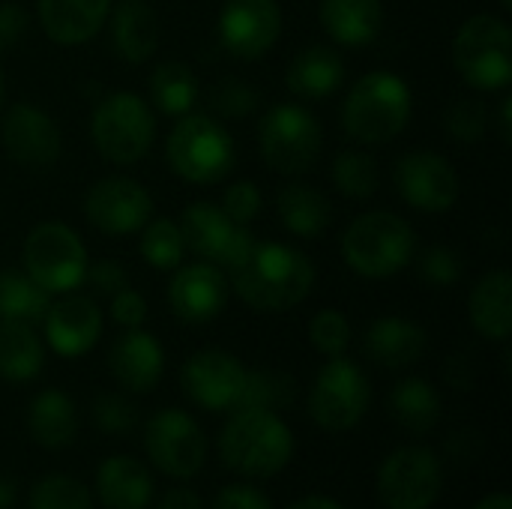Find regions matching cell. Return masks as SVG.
<instances>
[{"instance_id": "2e32d148", "label": "cell", "mask_w": 512, "mask_h": 509, "mask_svg": "<svg viewBox=\"0 0 512 509\" xmlns=\"http://www.w3.org/2000/svg\"><path fill=\"white\" fill-rule=\"evenodd\" d=\"M246 372L249 369L234 354L222 348H204V351H195L183 363L180 384H183V393L192 399V405L210 414H222V411L237 408L243 396Z\"/></svg>"}, {"instance_id": "f907efd6", "label": "cell", "mask_w": 512, "mask_h": 509, "mask_svg": "<svg viewBox=\"0 0 512 509\" xmlns=\"http://www.w3.org/2000/svg\"><path fill=\"white\" fill-rule=\"evenodd\" d=\"M498 129H501V144L510 147L512 144V99L504 96L501 99V111H498Z\"/></svg>"}, {"instance_id": "f5cc1de1", "label": "cell", "mask_w": 512, "mask_h": 509, "mask_svg": "<svg viewBox=\"0 0 512 509\" xmlns=\"http://www.w3.org/2000/svg\"><path fill=\"white\" fill-rule=\"evenodd\" d=\"M474 509H512V501L507 492H492V495H486L483 501H477Z\"/></svg>"}, {"instance_id": "603a6c76", "label": "cell", "mask_w": 512, "mask_h": 509, "mask_svg": "<svg viewBox=\"0 0 512 509\" xmlns=\"http://www.w3.org/2000/svg\"><path fill=\"white\" fill-rule=\"evenodd\" d=\"M111 0H39L36 15L45 36L57 45H84L108 21Z\"/></svg>"}, {"instance_id": "c3c4849f", "label": "cell", "mask_w": 512, "mask_h": 509, "mask_svg": "<svg viewBox=\"0 0 512 509\" xmlns=\"http://www.w3.org/2000/svg\"><path fill=\"white\" fill-rule=\"evenodd\" d=\"M30 27V15L21 3H12V0H3L0 3V51H9L15 48L24 33Z\"/></svg>"}, {"instance_id": "816d5d0a", "label": "cell", "mask_w": 512, "mask_h": 509, "mask_svg": "<svg viewBox=\"0 0 512 509\" xmlns=\"http://www.w3.org/2000/svg\"><path fill=\"white\" fill-rule=\"evenodd\" d=\"M288 509H345V507H342L339 501L327 498V495H309V498H303V501L291 504Z\"/></svg>"}, {"instance_id": "7c38bea8", "label": "cell", "mask_w": 512, "mask_h": 509, "mask_svg": "<svg viewBox=\"0 0 512 509\" xmlns=\"http://www.w3.org/2000/svg\"><path fill=\"white\" fill-rule=\"evenodd\" d=\"M144 450L156 471L174 480H192L207 462V438L195 417L177 408H162L147 420Z\"/></svg>"}, {"instance_id": "d6a6232c", "label": "cell", "mask_w": 512, "mask_h": 509, "mask_svg": "<svg viewBox=\"0 0 512 509\" xmlns=\"http://www.w3.org/2000/svg\"><path fill=\"white\" fill-rule=\"evenodd\" d=\"M147 93H150V102L165 117H183L195 108L201 87H198V75L192 72V66L180 60H165L147 78Z\"/></svg>"}, {"instance_id": "bcb514c9", "label": "cell", "mask_w": 512, "mask_h": 509, "mask_svg": "<svg viewBox=\"0 0 512 509\" xmlns=\"http://www.w3.org/2000/svg\"><path fill=\"white\" fill-rule=\"evenodd\" d=\"M84 282H87L96 294L111 297V294H117L120 288L129 285V276H126V267H123L120 261H114V258H99V261L87 264Z\"/></svg>"}, {"instance_id": "52a82bcc", "label": "cell", "mask_w": 512, "mask_h": 509, "mask_svg": "<svg viewBox=\"0 0 512 509\" xmlns=\"http://www.w3.org/2000/svg\"><path fill=\"white\" fill-rule=\"evenodd\" d=\"M324 147V129L318 117L297 105V102H279L273 105L261 123H258V150L267 168H273L282 177H300L309 174Z\"/></svg>"}, {"instance_id": "4316f807", "label": "cell", "mask_w": 512, "mask_h": 509, "mask_svg": "<svg viewBox=\"0 0 512 509\" xmlns=\"http://www.w3.org/2000/svg\"><path fill=\"white\" fill-rule=\"evenodd\" d=\"M96 498L105 509H147L153 501V477L132 456H111L96 471Z\"/></svg>"}, {"instance_id": "d6986e66", "label": "cell", "mask_w": 512, "mask_h": 509, "mask_svg": "<svg viewBox=\"0 0 512 509\" xmlns=\"http://www.w3.org/2000/svg\"><path fill=\"white\" fill-rule=\"evenodd\" d=\"M228 279L225 270L207 261H195L171 270L168 306L183 324H210L228 306Z\"/></svg>"}, {"instance_id": "9c48e42d", "label": "cell", "mask_w": 512, "mask_h": 509, "mask_svg": "<svg viewBox=\"0 0 512 509\" xmlns=\"http://www.w3.org/2000/svg\"><path fill=\"white\" fill-rule=\"evenodd\" d=\"M372 405V384L366 372L342 357H330L327 366L315 375L309 390V417L318 429L342 435L363 423Z\"/></svg>"}, {"instance_id": "ee69618b", "label": "cell", "mask_w": 512, "mask_h": 509, "mask_svg": "<svg viewBox=\"0 0 512 509\" xmlns=\"http://www.w3.org/2000/svg\"><path fill=\"white\" fill-rule=\"evenodd\" d=\"M420 276L429 285H438V288L456 285L462 279V261H459V255L450 246L435 243V246H429L420 255Z\"/></svg>"}, {"instance_id": "d590c367", "label": "cell", "mask_w": 512, "mask_h": 509, "mask_svg": "<svg viewBox=\"0 0 512 509\" xmlns=\"http://www.w3.org/2000/svg\"><path fill=\"white\" fill-rule=\"evenodd\" d=\"M141 258L162 270V273H171L174 267H180L183 255H186V243H183V234H180V225L168 216H159V219H150L144 228H141Z\"/></svg>"}, {"instance_id": "5b68a950", "label": "cell", "mask_w": 512, "mask_h": 509, "mask_svg": "<svg viewBox=\"0 0 512 509\" xmlns=\"http://www.w3.org/2000/svg\"><path fill=\"white\" fill-rule=\"evenodd\" d=\"M165 159L180 180L195 186H213L231 174L237 162V147L219 117L189 111L171 126L165 141Z\"/></svg>"}, {"instance_id": "7a4b0ae2", "label": "cell", "mask_w": 512, "mask_h": 509, "mask_svg": "<svg viewBox=\"0 0 512 509\" xmlns=\"http://www.w3.org/2000/svg\"><path fill=\"white\" fill-rule=\"evenodd\" d=\"M294 432L276 411L240 408L219 432L222 462L249 480H267L285 471L294 459Z\"/></svg>"}, {"instance_id": "83f0119b", "label": "cell", "mask_w": 512, "mask_h": 509, "mask_svg": "<svg viewBox=\"0 0 512 509\" xmlns=\"http://www.w3.org/2000/svg\"><path fill=\"white\" fill-rule=\"evenodd\" d=\"M468 315L474 330L489 342H507L512 333V276L510 270L498 267L486 273L471 297H468Z\"/></svg>"}, {"instance_id": "7dc6e473", "label": "cell", "mask_w": 512, "mask_h": 509, "mask_svg": "<svg viewBox=\"0 0 512 509\" xmlns=\"http://www.w3.org/2000/svg\"><path fill=\"white\" fill-rule=\"evenodd\" d=\"M210 509H273V504H270V498L258 486L234 483V486L219 489V495L213 498V507Z\"/></svg>"}, {"instance_id": "f35d334b", "label": "cell", "mask_w": 512, "mask_h": 509, "mask_svg": "<svg viewBox=\"0 0 512 509\" xmlns=\"http://www.w3.org/2000/svg\"><path fill=\"white\" fill-rule=\"evenodd\" d=\"M444 129L459 144H480L489 129V108L474 96H459L444 111Z\"/></svg>"}, {"instance_id": "8fae6325", "label": "cell", "mask_w": 512, "mask_h": 509, "mask_svg": "<svg viewBox=\"0 0 512 509\" xmlns=\"http://www.w3.org/2000/svg\"><path fill=\"white\" fill-rule=\"evenodd\" d=\"M378 501L384 509H432L444 492V468L426 447H402L378 468Z\"/></svg>"}, {"instance_id": "e0dca14e", "label": "cell", "mask_w": 512, "mask_h": 509, "mask_svg": "<svg viewBox=\"0 0 512 509\" xmlns=\"http://www.w3.org/2000/svg\"><path fill=\"white\" fill-rule=\"evenodd\" d=\"M219 45L237 60L264 57L282 36L279 0H228L219 9Z\"/></svg>"}, {"instance_id": "ab89813d", "label": "cell", "mask_w": 512, "mask_h": 509, "mask_svg": "<svg viewBox=\"0 0 512 509\" xmlns=\"http://www.w3.org/2000/svg\"><path fill=\"white\" fill-rule=\"evenodd\" d=\"M309 342L318 354L330 357H342L348 342H351V324L339 309H321L312 315L309 321Z\"/></svg>"}, {"instance_id": "484cf974", "label": "cell", "mask_w": 512, "mask_h": 509, "mask_svg": "<svg viewBox=\"0 0 512 509\" xmlns=\"http://www.w3.org/2000/svg\"><path fill=\"white\" fill-rule=\"evenodd\" d=\"M111 45L120 60L138 66L153 57L159 45V15L147 0L111 3Z\"/></svg>"}, {"instance_id": "f6af8a7d", "label": "cell", "mask_w": 512, "mask_h": 509, "mask_svg": "<svg viewBox=\"0 0 512 509\" xmlns=\"http://www.w3.org/2000/svg\"><path fill=\"white\" fill-rule=\"evenodd\" d=\"M108 300H111V303H108V312H111L114 324L132 330V327H141V324L147 321V300H144L141 291H135V288L126 285V288H120L117 294H111Z\"/></svg>"}, {"instance_id": "f1b7e54d", "label": "cell", "mask_w": 512, "mask_h": 509, "mask_svg": "<svg viewBox=\"0 0 512 509\" xmlns=\"http://www.w3.org/2000/svg\"><path fill=\"white\" fill-rule=\"evenodd\" d=\"M27 432L48 453L66 450L78 435V411L69 393L42 390L27 408Z\"/></svg>"}, {"instance_id": "f546056e", "label": "cell", "mask_w": 512, "mask_h": 509, "mask_svg": "<svg viewBox=\"0 0 512 509\" xmlns=\"http://www.w3.org/2000/svg\"><path fill=\"white\" fill-rule=\"evenodd\" d=\"M276 213H279L285 231H291L294 237H303V240L321 237L333 222L330 198L309 183H288L276 198Z\"/></svg>"}, {"instance_id": "8d00e7d4", "label": "cell", "mask_w": 512, "mask_h": 509, "mask_svg": "<svg viewBox=\"0 0 512 509\" xmlns=\"http://www.w3.org/2000/svg\"><path fill=\"white\" fill-rule=\"evenodd\" d=\"M291 399H294V381L285 372L249 369L246 384H243V396H240L234 411H240V408H264V411L279 414V408L291 405Z\"/></svg>"}, {"instance_id": "60d3db41", "label": "cell", "mask_w": 512, "mask_h": 509, "mask_svg": "<svg viewBox=\"0 0 512 509\" xmlns=\"http://www.w3.org/2000/svg\"><path fill=\"white\" fill-rule=\"evenodd\" d=\"M258 102H261L258 90L246 81H237V78L216 81L210 90V108L216 111V117L243 120L258 108Z\"/></svg>"}, {"instance_id": "e575fe53", "label": "cell", "mask_w": 512, "mask_h": 509, "mask_svg": "<svg viewBox=\"0 0 512 509\" xmlns=\"http://www.w3.org/2000/svg\"><path fill=\"white\" fill-rule=\"evenodd\" d=\"M330 177H333L336 192L351 198V201H369V198H375V192L381 186L378 162L366 150H342V153H336Z\"/></svg>"}, {"instance_id": "1f68e13d", "label": "cell", "mask_w": 512, "mask_h": 509, "mask_svg": "<svg viewBox=\"0 0 512 509\" xmlns=\"http://www.w3.org/2000/svg\"><path fill=\"white\" fill-rule=\"evenodd\" d=\"M387 408L393 420L411 432V435H426L438 426L441 420V396L426 378H402L387 399Z\"/></svg>"}, {"instance_id": "5bb4252c", "label": "cell", "mask_w": 512, "mask_h": 509, "mask_svg": "<svg viewBox=\"0 0 512 509\" xmlns=\"http://www.w3.org/2000/svg\"><path fill=\"white\" fill-rule=\"evenodd\" d=\"M180 234L189 252H195L201 261L216 264L219 270H231L255 243L252 231L246 225H237L225 216L219 204L195 201L180 216Z\"/></svg>"}, {"instance_id": "9a60e30c", "label": "cell", "mask_w": 512, "mask_h": 509, "mask_svg": "<svg viewBox=\"0 0 512 509\" xmlns=\"http://www.w3.org/2000/svg\"><path fill=\"white\" fill-rule=\"evenodd\" d=\"M84 216L96 231L126 237L153 219V198L132 177H102L84 195Z\"/></svg>"}, {"instance_id": "ffe728a7", "label": "cell", "mask_w": 512, "mask_h": 509, "mask_svg": "<svg viewBox=\"0 0 512 509\" xmlns=\"http://www.w3.org/2000/svg\"><path fill=\"white\" fill-rule=\"evenodd\" d=\"M42 324H45L48 348L66 360L90 354L102 339V309L90 297L72 291L48 306Z\"/></svg>"}, {"instance_id": "ba28073f", "label": "cell", "mask_w": 512, "mask_h": 509, "mask_svg": "<svg viewBox=\"0 0 512 509\" xmlns=\"http://www.w3.org/2000/svg\"><path fill=\"white\" fill-rule=\"evenodd\" d=\"M453 66L480 93L512 84V30L498 15H474L453 36Z\"/></svg>"}, {"instance_id": "7402d4cb", "label": "cell", "mask_w": 512, "mask_h": 509, "mask_svg": "<svg viewBox=\"0 0 512 509\" xmlns=\"http://www.w3.org/2000/svg\"><path fill=\"white\" fill-rule=\"evenodd\" d=\"M426 345H429L426 330L417 321L399 318V315L375 318L363 336V354L381 369L414 366L426 354Z\"/></svg>"}, {"instance_id": "b9f144b4", "label": "cell", "mask_w": 512, "mask_h": 509, "mask_svg": "<svg viewBox=\"0 0 512 509\" xmlns=\"http://www.w3.org/2000/svg\"><path fill=\"white\" fill-rule=\"evenodd\" d=\"M90 414H93V426L99 432H105V435H117L120 438V435H129L138 426V408L126 396H120V393L96 396Z\"/></svg>"}, {"instance_id": "277c9868", "label": "cell", "mask_w": 512, "mask_h": 509, "mask_svg": "<svg viewBox=\"0 0 512 509\" xmlns=\"http://www.w3.org/2000/svg\"><path fill=\"white\" fill-rule=\"evenodd\" d=\"M417 255V234L408 219L390 210L357 216L342 234V258L363 279H390Z\"/></svg>"}, {"instance_id": "836d02e7", "label": "cell", "mask_w": 512, "mask_h": 509, "mask_svg": "<svg viewBox=\"0 0 512 509\" xmlns=\"http://www.w3.org/2000/svg\"><path fill=\"white\" fill-rule=\"evenodd\" d=\"M48 306H51V294L42 291L27 273L18 270L0 273V321L36 324L45 318Z\"/></svg>"}, {"instance_id": "30bf717a", "label": "cell", "mask_w": 512, "mask_h": 509, "mask_svg": "<svg viewBox=\"0 0 512 509\" xmlns=\"http://www.w3.org/2000/svg\"><path fill=\"white\" fill-rule=\"evenodd\" d=\"M24 273L48 294H69L84 282L87 249L81 237L63 222H39L21 249Z\"/></svg>"}, {"instance_id": "11a10c76", "label": "cell", "mask_w": 512, "mask_h": 509, "mask_svg": "<svg viewBox=\"0 0 512 509\" xmlns=\"http://www.w3.org/2000/svg\"><path fill=\"white\" fill-rule=\"evenodd\" d=\"M3 90H6V75H3V66H0V102H3Z\"/></svg>"}, {"instance_id": "8992f818", "label": "cell", "mask_w": 512, "mask_h": 509, "mask_svg": "<svg viewBox=\"0 0 512 509\" xmlns=\"http://www.w3.org/2000/svg\"><path fill=\"white\" fill-rule=\"evenodd\" d=\"M156 138V117L147 99L129 90L108 93L90 114V141L111 165L141 162Z\"/></svg>"}, {"instance_id": "4fadbf2b", "label": "cell", "mask_w": 512, "mask_h": 509, "mask_svg": "<svg viewBox=\"0 0 512 509\" xmlns=\"http://www.w3.org/2000/svg\"><path fill=\"white\" fill-rule=\"evenodd\" d=\"M393 183L402 201L420 213H447L462 192L453 162L435 150L402 153L393 165Z\"/></svg>"}, {"instance_id": "9f6ffc18", "label": "cell", "mask_w": 512, "mask_h": 509, "mask_svg": "<svg viewBox=\"0 0 512 509\" xmlns=\"http://www.w3.org/2000/svg\"><path fill=\"white\" fill-rule=\"evenodd\" d=\"M498 3H501V9H507V12L512 9V0H498Z\"/></svg>"}, {"instance_id": "ac0fdd59", "label": "cell", "mask_w": 512, "mask_h": 509, "mask_svg": "<svg viewBox=\"0 0 512 509\" xmlns=\"http://www.w3.org/2000/svg\"><path fill=\"white\" fill-rule=\"evenodd\" d=\"M0 141L12 162L33 168V171L51 168L63 153L60 126L51 120V114H45L42 108L30 102L9 105L0 123Z\"/></svg>"}, {"instance_id": "7bdbcfd3", "label": "cell", "mask_w": 512, "mask_h": 509, "mask_svg": "<svg viewBox=\"0 0 512 509\" xmlns=\"http://www.w3.org/2000/svg\"><path fill=\"white\" fill-rule=\"evenodd\" d=\"M219 207L225 210L228 219H234L237 225H246V228H249V225L258 219V213H261L264 198H261V189H258L252 180H237V183H231V186L225 189Z\"/></svg>"}, {"instance_id": "681fc988", "label": "cell", "mask_w": 512, "mask_h": 509, "mask_svg": "<svg viewBox=\"0 0 512 509\" xmlns=\"http://www.w3.org/2000/svg\"><path fill=\"white\" fill-rule=\"evenodd\" d=\"M156 509H204V504L192 489H171L168 495H162Z\"/></svg>"}, {"instance_id": "cb8c5ba5", "label": "cell", "mask_w": 512, "mask_h": 509, "mask_svg": "<svg viewBox=\"0 0 512 509\" xmlns=\"http://www.w3.org/2000/svg\"><path fill=\"white\" fill-rule=\"evenodd\" d=\"M345 84V60L330 45L303 48L285 69V87L303 102L330 99Z\"/></svg>"}, {"instance_id": "44dd1931", "label": "cell", "mask_w": 512, "mask_h": 509, "mask_svg": "<svg viewBox=\"0 0 512 509\" xmlns=\"http://www.w3.org/2000/svg\"><path fill=\"white\" fill-rule=\"evenodd\" d=\"M108 369L126 393H150L162 381L165 351L153 333L132 327L111 342Z\"/></svg>"}, {"instance_id": "d4e9b609", "label": "cell", "mask_w": 512, "mask_h": 509, "mask_svg": "<svg viewBox=\"0 0 512 509\" xmlns=\"http://www.w3.org/2000/svg\"><path fill=\"white\" fill-rule=\"evenodd\" d=\"M318 18L327 36L342 48H366L381 36V0H318Z\"/></svg>"}, {"instance_id": "4dcf8cb0", "label": "cell", "mask_w": 512, "mask_h": 509, "mask_svg": "<svg viewBox=\"0 0 512 509\" xmlns=\"http://www.w3.org/2000/svg\"><path fill=\"white\" fill-rule=\"evenodd\" d=\"M42 366L45 351L33 324L0 321V378L9 384H27L39 378Z\"/></svg>"}, {"instance_id": "6da1fadb", "label": "cell", "mask_w": 512, "mask_h": 509, "mask_svg": "<svg viewBox=\"0 0 512 509\" xmlns=\"http://www.w3.org/2000/svg\"><path fill=\"white\" fill-rule=\"evenodd\" d=\"M228 276V285L249 309L273 315L297 309L315 288L309 255L276 240H255Z\"/></svg>"}, {"instance_id": "3957f363", "label": "cell", "mask_w": 512, "mask_h": 509, "mask_svg": "<svg viewBox=\"0 0 512 509\" xmlns=\"http://www.w3.org/2000/svg\"><path fill=\"white\" fill-rule=\"evenodd\" d=\"M414 114L411 87L402 75L375 69L357 78L342 102V129L363 147L390 144L399 138Z\"/></svg>"}, {"instance_id": "74e56055", "label": "cell", "mask_w": 512, "mask_h": 509, "mask_svg": "<svg viewBox=\"0 0 512 509\" xmlns=\"http://www.w3.org/2000/svg\"><path fill=\"white\" fill-rule=\"evenodd\" d=\"M30 509H96L90 489L63 474H48L30 489Z\"/></svg>"}, {"instance_id": "db71d44e", "label": "cell", "mask_w": 512, "mask_h": 509, "mask_svg": "<svg viewBox=\"0 0 512 509\" xmlns=\"http://www.w3.org/2000/svg\"><path fill=\"white\" fill-rule=\"evenodd\" d=\"M15 498H18V486L9 477H0V509L15 507Z\"/></svg>"}]
</instances>
